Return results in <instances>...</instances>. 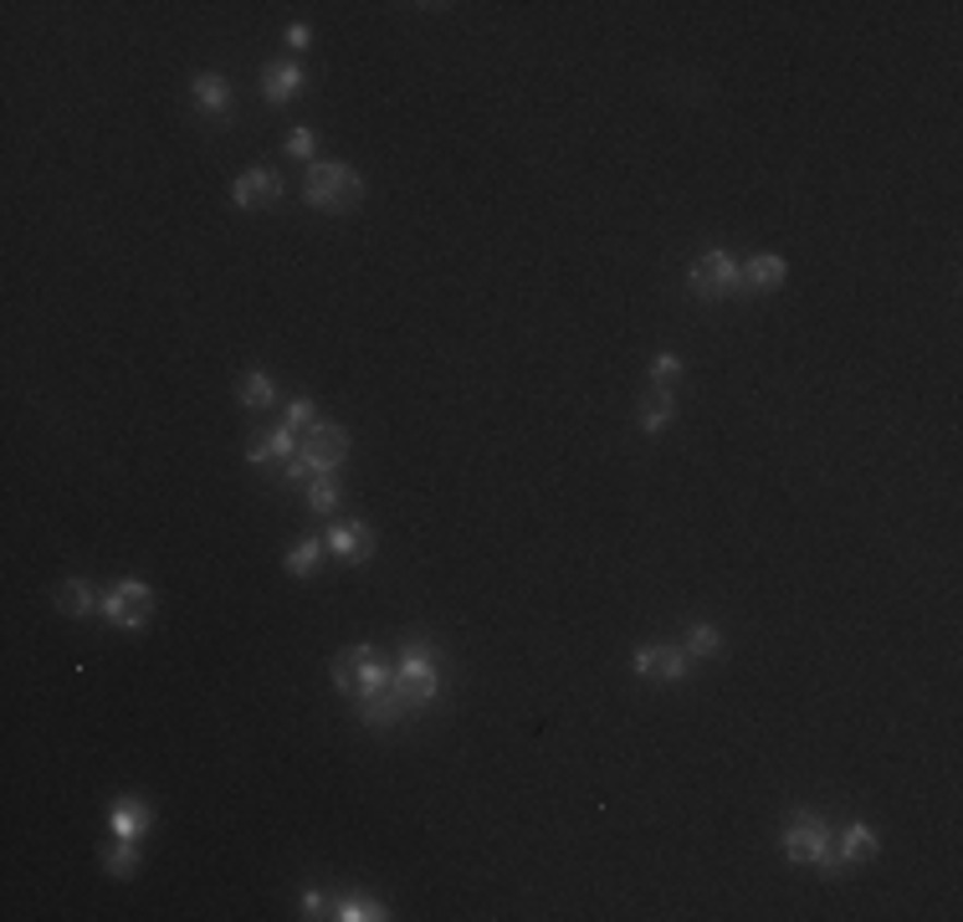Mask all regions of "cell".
<instances>
[{
  "label": "cell",
  "mask_w": 963,
  "mask_h": 922,
  "mask_svg": "<svg viewBox=\"0 0 963 922\" xmlns=\"http://www.w3.org/2000/svg\"><path fill=\"white\" fill-rule=\"evenodd\" d=\"M784 855L795 866H815L820 876H841V855H835V830H830L815 810H795L784 821Z\"/></svg>",
  "instance_id": "6da1fadb"
},
{
  "label": "cell",
  "mask_w": 963,
  "mask_h": 922,
  "mask_svg": "<svg viewBox=\"0 0 963 922\" xmlns=\"http://www.w3.org/2000/svg\"><path fill=\"white\" fill-rule=\"evenodd\" d=\"M395 682V661L374 651V646H344L334 656V687L349 697V703H374L380 692H389Z\"/></svg>",
  "instance_id": "7a4b0ae2"
},
{
  "label": "cell",
  "mask_w": 963,
  "mask_h": 922,
  "mask_svg": "<svg viewBox=\"0 0 963 922\" xmlns=\"http://www.w3.org/2000/svg\"><path fill=\"white\" fill-rule=\"evenodd\" d=\"M344 456H349V431L344 426H328V420H313L298 441V456H292L282 477L288 482H313V477H334L344 467Z\"/></svg>",
  "instance_id": "3957f363"
},
{
  "label": "cell",
  "mask_w": 963,
  "mask_h": 922,
  "mask_svg": "<svg viewBox=\"0 0 963 922\" xmlns=\"http://www.w3.org/2000/svg\"><path fill=\"white\" fill-rule=\"evenodd\" d=\"M303 201L313 211H349L364 201V175L344 159H313L303 175Z\"/></svg>",
  "instance_id": "277c9868"
},
{
  "label": "cell",
  "mask_w": 963,
  "mask_h": 922,
  "mask_svg": "<svg viewBox=\"0 0 963 922\" xmlns=\"http://www.w3.org/2000/svg\"><path fill=\"white\" fill-rule=\"evenodd\" d=\"M687 292L702 302H718V298H744V272H738V256H727L723 247H708L687 267Z\"/></svg>",
  "instance_id": "5b68a950"
},
{
  "label": "cell",
  "mask_w": 963,
  "mask_h": 922,
  "mask_svg": "<svg viewBox=\"0 0 963 922\" xmlns=\"http://www.w3.org/2000/svg\"><path fill=\"white\" fill-rule=\"evenodd\" d=\"M395 692L410 703V713L416 707H425L431 697L441 692V667H436V651L425 646V640H410L406 651L395 656Z\"/></svg>",
  "instance_id": "8992f818"
},
{
  "label": "cell",
  "mask_w": 963,
  "mask_h": 922,
  "mask_svg": "<svg viewBox=\"0 0 963 922\" xmlns=\"http://www.w3.org/2000/svg\"><path fill=\"white\" fill-rule=\"evenodd\" d=\"M149 610H154V589L144 579H119V585L103 595V615L108 625L119 631H144L149 625Z\"/></svg>",
  "instance_id": "52a82bcc"
},
{
  "label": "cell",
  "mask_w": 963,
  "mask_h": 922,
  "mask_svg": "<svg viewBox=\"0 0 963 922\" xmlns=\"http://www.w3.org/2000/svg\"><path fill=\"white\" fill-rule=\"evenodd\" d=\"M687 661H693V656L676 651V646H641V651L630 656V671L646 676V682H682V676L693 671Z\"/></svg>",
  "instance_id": "ba28073f"
},
{
  "label": "cell",
  "mask_w": 963,
  "mask_h": 922,
  "mask_svg": "<svg viewBox=\"0 0 963 922\" xmlns=\"http://www.w3.org/2000/svg\"><path fill=\"white\" fill-rule=\"evenodd\" d=\"M231 201H237V211H262V205H277V201H282V180H277V169L256 165V169H246V175H237V184H231Z\"/></svg>",
  "instance_id": "9c48e42d"
},
{
  "label": "cell",
  "mask_w": 963,
  "mask_h": 922,
  "mask_svg": "<svg viewBox=\"0 0 963 922\" xmlns=\"http://www.w3.org/2000/svg\"><path fill=\"white\" fill-rule=\"evenodd\" d=\"M328 553L344 559V564H370L374 559V528L370 523H334L328 534H323Z\"/></svg>",
  "instance_id": "30bf717a"
},
{
  "label": "cell",
  "mask_w": 963,
  "mask_h": 922,
  "mask_svg": "<svg viewBox=\"0 0 963 922\" xmlns=\"http://www.w3.org/2000/svg\"><path fill=\"white\" fill-rule=\"evenodd\" d=\"M292 456H298V431H288V426H277V431H267V436H256L252 446H246V462H252L256 471L288 467Z\"/></svg>",
  "instance_id": "8fae6325"
},
{
  "label": "cell",
  "mask_w": 963,
  "mask_h": 922,
  "mask_svg": "<svg viewBox=\"0 0 963 922\" xmlns=\"http://www.w3.org/2000/svg\"><path fill=\"white\" fill-rule=\"evenodd\" d=\"M303 83L308 77L298 62H267V68H262V98H267L272 108H288V103L303 93Z\"/></svg>",
  "instance_id": "7c38bea8"
},
{
  "label": "cell",
  "mask_w": 963,
  "mask_h": 922,
  "mask_svg": "<svg viewBox=\"0 0 963 922\" xmlns=\"http://www.w3.org/2000/svg\"><path fill=\"white\" fill-rule=\"evenodd\" d=\"M877 851H881V840H877L871 825L851 821L845 830H835V855H841V866H862V861H871Z\"/></svg>",
  "instance_id": "4fadbf2b"
},
{
  "label": "cell",
  "mask_w": 963,
  "mask_h": 922,
  "mask_svg": "<svg viewBox=\"0 0 963 922\" xmlns=\"http://www.w3.org/2000/svg\"><path fill=\"white\" fill-rule=\"evenodd\" d=\"M738 272H744V292H774V287H784V277H790L784 256H774V252L748 256V262H738Z\"/></svg>",
  "instance_id": "5bb4252c"
},
{
  "label": "cell",
  "mask_w": 963,
  "mask_h": 922,
  "mask_svg": "<svg viewBox=\"0 0 963 922\" xmlns=\"http://www.w3.org/2000/svg\"><path fill=\"white\" fill-rule=\"evenodd\" d=\"M149 825H154V810L144 800H113V810H108V830L123 840H139Z\"/></svg>",
  "instance_id": "9a60e30c"
},
{
  "label": "cell",
  "mask_w": 963,
  "mask_h": 922,
  "mask_svg": "<svg viewBox=\"0 0 963 922\" xmlns=\"http://www.w3.org/2000/svg\"><path fill=\"white\" fill-rule=\"evenodd\" d=\"M190 98H195V108L201 113H231V83L220 77V72H201L195 83H190Z\"/></svg>",
  "instance_id": "2e32d148"
},
{
  "label": "cell",
  "mask_w": 963,
  "mask_h": 922,
  "mask_svg": "<svg viewBox=\"0 0 963 922\" xmlns=\"http://www.w3.org/2000/svg\"><path fill=\"white\" fill-rule=\"evenodd\" d=\"M237 395L246 410H272V405H277V380H272L267 369H246L237 380Z\"/></svg>",
  "instance_id": "e0dca14e"
},
{
  "label": "cell",
  "mask_w": 963,
  "mask_h": 922,
  "mask_svg": "<svg viewBox=\"0 0 963 922\" xmlns=\"http://www.w3.org/2000/svg\"><path fill=\"white\" fill-rule=\"evenodd\" d=\"M672 416H676V395L661 385L651 400H641V410H636V426H641L646 436H661V431L672 426Z\"/></svg>",
  "instance_id": "ac0fdd59"
},
{
  "label": "cell",
  "mask_w": 963,
  "mask_h": 922,
  "mask_svg": "<svg viewBox=\"0 0 963 922\" xmlns=\"http://www.w3.org/2000/svg\"><path fill=\"white\" fill-rule=\"evenodd\" d=\"M57 610L83 621V615H93V610H98V595H93V585H87V579H68V585H57Z\"/></svg>",
  "instance_id": "d6986e66"
},
{
  "label": "cell",
  "mask_w": 963,
  "mask_h": 922,
  "mask_svg": "<svg viewBox=\"0 0 963 922\" xmlns=\"http://www.w3.org/2000/svg\"><path fill=\"white\" fill-rule=\"evenodd\" d=\"M334 918H344V922H385L389 907L374 902V897H334Z\"/></svg>",
  "instance_id": "ffe728a7"
},
{
  "label": "cell",
  "mask_w": 963,
  "mask_h": 922,
  "mask_svg": "<svg viewBox=\"0 0 963 922\" xmlns=\"http://www.w3.org/2000/svg\"><path fill=\"white\" fill-rule=\"evenodd\" d=\"M323 553H328V543H323V538H303V543L288 553V574H298V579H303V574H313L323 564Z\"/></svg>",
  "instance_id": "44dd1931"
},
{
  "label": "cell",
  "mask_w": 963,
  "mask_h": 922,
  "mask_svg": "<svg viewBox=\"0 0 963 922\" xmlns=\"http://www.w3.org/2000/svg\"><path fill=\"white\" fill-rule=\"evenodd\" d=\"M108 872L113 876H134V866H139V840H123V836H113V846H108Z\"/></svg>",
  "instance_id": "7402d4cb"
},
{
  "label": "cell",
  "mask_w": 963,
  "mask_h": 922,
  "mask_svg": "<svg viewBox=\"0 0 963 922\" xmlns=\"http://www.w3.org/2000/svg\"><path fill=\"white\" fill-rule=\"evenodd\" d=\"M718 651H723V636H718V625H708V621L687 625V656H718Z\"/></svg>",
  "instance_id": "603a6c76"
},
{
  "label": "cell",
  "mask_w": 963,
  "mask_h": 922,
  "mask_svg": "<svg viewBox=\"0 0 963 922\" xmlns=\"http://www.w3.org/2000/svg\"><path fill=\"white\" fill-rule=\"evenodd\" d=\"M338 498H344V492H338V477H313V482H308V507H313V513H334Z\"/></svg>",
  "instance_id": "cb8c5ba5"
},
{
  "label": "cell",
  "mask_w": 963,
  "mask_h": 922,
  "mask_svg": "<svg viewBox=\"0 0 963 922\" xmlns=\"http://www.w3.org/2000/svg\"><path fill=\"white\" fill-rule=\"evenodd\" d=\"M682 374H687V359H676V354H657V359H651V380H657V385L672 390V380H682Z\"/></svg>",
  "instance_id": "d4e9b609"
},
{
  "label": "cell",
  "mask_w": 963,
  "mask_h": 922,
  "mask_svg": "<svg viewBox=\"0 0 963 922\" xmlns=\"http://www.w3.org/2000/svg\"><path fill=\"white\" fill-rule=\"evenodd\" d=\"M313 420H318V405L313 400H288V420H282L288 431H308Z\"/></svg>",
  "instance_id": "484cf974"
},
{
  "label": "cell",
  "mask_w": 963,
  "mask_h": 922,
  "mask_svg": "<svg viewBox=\"0 0 963 922\" xmlns=\"http://www.w3.org/2000/svg\"><path fill=\"white\" fill-rule=\"evenodd\" d=\"M303 918H334V897H323V891H303Z\"/></svg>",
  "instance_id": "4316f807"
},
{
  "label": "cell",
  "mask_w": 963,
  "mask_h": 922,
  "mask_svg": "<svg viewBox=\"0 0 963 922\" xmlns=\"http://www.w3.org/2000/svg\"><path fill=\"white\" fill-rule=\"evenodd\" d=\"M288 149L298 154V159H313V149H318V134H313V129H292Z\"/></svg>",
  "instance_id": "83f0119b"
},
{
  "label": "cell",
  "mask_w": 963,
  "mask_h": 922,
  "mask_svg": "<svg viewBox=\"0 0 963 922\" xmlns=\"http://www.w3.org/2000/svg\"><path fill=\"white\" fill-rule=\"evenodd\" d=\"M313 41V32L308 26H288V47H308Z\"/></svg>",
  "instance_id": "f1b7e54d"
}]
</instances>
